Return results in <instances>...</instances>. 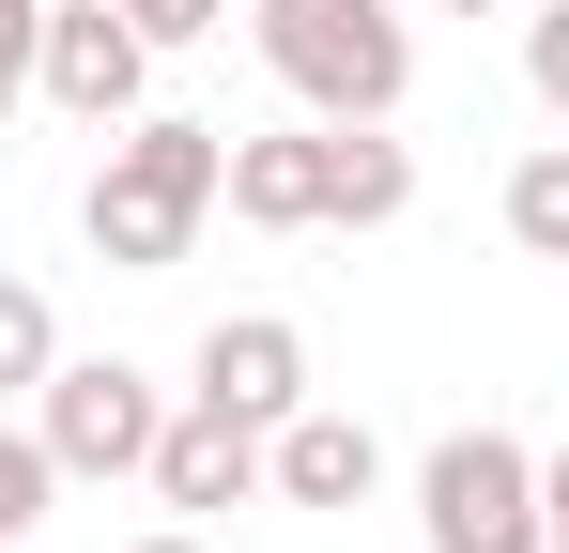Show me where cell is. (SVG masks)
Instances as JSON below:
<instances>
[{
  "label": "cell",
  "instance_id": "9",
  "mask_svg": "<svg viewBox=\"0 0 569 553\" xmlns=\"http://www.w3.org/2000/svg\"><path fill=\"white\" fill-rule=\"evenodd\" d=\"M231 215H247V231H323V123L231 139Z\"/></svg>",
  "mask_w": 569,
  "mask_h": 553
},
{
  "label": "cell",
  "instance_id": "4",
  "mask_svg": "<svg viewBox=\"0 0 569 553\" xmlns=\"http://www.w3.org/2000/svg\"><path fill=\"white\" fill-rule=\"evenodd\" d=\"M31 431L62 476H154V431H170V384L139 354H62L31 384Z\"/></svg>",
  "mask_w": 569,
  "mask_h": 553
},
{
  "label": "cell",
  "instance_id": "2",
  "mask_svg": "<svg viewBox=\"0 0 569 553\" xmlns=\"http://www.w3.org/2000/svg\"><path fill=\"white\" fill-rule=\"evenodd\" d=\"M247 47L308 123H400V92H416V16L400 0H247Z\"/></svg>",
  "mask_w": 569,
  "mask_h": 553
},
{
  "label": "cell",
  "instance_id": "1",
  "mask_svg": "<svg viewBox=\"0 0 569 553\" xmlns=\"http://www.w3.org/2000/svg\"><path fill=\"white\" fill-rule=\"evenodd\" d=\"M231 200V123H186V108H139L123 139L78 184V231H93L108 276H170L200 247V215Z\"/></svg>",
  "mask_w": 569,
  "mask_h": 553
},
{
  "label": "cell",
  "instance_id": "12",
  "mask_svg": "<svg viewBox=\"0 0 569 553\" xmlns=\"http://www.w3.org/2000/svg\"><path fill=\"white\" fill-rule=\"evenodd\" d=\"M47 369H62V308H47L31 276H0V400H31Z\"/></svg>",
  "mask_w": 569,
  "mask_h": 553
},
{
  "label": "cell",
  "instance_id": "15",
  "mask_svg": "<svg viewBox=\"0 0 569 553\" xmlns=\"http://www.w3.org/2000/svg\"><path fill=\"white\" fill-rule=\"evenodd\" d=\"M523 78H539V108L569 123V0H555V16H523Z\"/></svg>",
  "mask_w": 569,
  "mask_h": 553
},
{
  "label": "cell",
  "instance_id": "18",
  "mask_svg": "<svg viewBox=\"0 0 569 553\" xmlns=\"http://www.w3.org/2000/svg\"><path fill=\"white\" fill-rule=\"evenodd\" d=\"M139 553H200V539H186V523H170V539H139Z\"/></svg>",
  "mask_w": 569,
  "mask_h": 553
},
{
  "label": "cell",
  "instance_id": "10",
  "mask_svg": "<svg viewBox=\"0 0 569 553\" xmlns=\"http://www.w3.org/2000/svg\"><path fill=\"white\" fill-rule=\"evenodd\" d=\"M385 215H416V139L323 123V231H385Z\"/></svg>",
  "mask_w": 569,
  "mask_h": 553
},
{
  "label": "cell",
  "instance_id": "11",
  "mask_svg": "<svg viewBox=\"0 0 569 553\" xmlns=\"http://www.w3.org/2000/svg\"><path fill=\"white\" fill-rule=\"evenodd\" d=\"M508 247H523V262H569V139H539V154L508 170Z\"/></svg>",
  "mask_w": 569,
  "mask_h": 553
},
{
  "label": "cell",
  "instance_id": "5",
  "mask_svg": "<svg viewBox=\"0 0 569 553\" xmlns=\"http://www.w3.org/2000/svg\"><path fill=\"white\" fill-rule=\"evenodd\" d=\"M154 31L123 16V0H47V62H31V92L62 108V123H93V139H123L139 123V92H154Z\"/></svg>",
  "mask_w": 569,
  "mask_h": 553
},
{
  "label": "cell",
  "instance_id": "17",
  "mask_svg": "<svg viewBox=\"0 0 569 553\" xmlns=\"http://www.w3.org/2000/svg\"><path fill=\"white\" fill-rule=\"evenodd\" d=\"M539 553H569V446H539Z\"/></svg>",
  "mask_w": 569,
  "mask_h": 553
},
{
  "label": "cell",
  "instance_id": "3",
  "mask_svg": "<svg viewBox=\"0 0 569 553\" xmlns=\"http://www.w3.org/2000/svg\"><path fill=\"white\" fill-rule=\"evenodd\" d=\"M416 539L431 553H539V446H523V431H431V461H416Z\"/></svg>",
  "mask_w": 569,
  "mask_h": 553
},
{
  "label": "cell",
  "instance_id": "7",
  "mask_svg": "<svg viewBox=\"0 0 569 553\" xmlns=\"http://www.w3.org/2000/svg\"><path fill=\"white\" fill-rule=\"evenodd\" d=\"M154 492H170V507H247V492H278V431L231 415V400H170V431H154Z\"/></svg>",
  "mask_w": 569,
  "mask_h": 553
},
{
  "label": "cell",
  "instance_id": "16",
  "mask_svg": "<svg viewBox=\"0 0 569 553\" xmlns=\"http://www.w3.org/2000/svg\"><path fill=\"white\" fill-rule=\"evenodd\" d=\"M123 16H139L154 47H200V31H231V0H123Z\"/></svg>",
  "mask_w": 569,
  "mask_h": 553
},
{
  "label": "cell",
  "instance_id": "19",
  "mask_svg": "<svg viewBox=\"0 0 569 553\" xmlns=\"http://www.w3.org/2000/svg\"><path fill=\"white\" fill-rule=\"evenodd\" d=\"M431 16H492V0H431Z\"/></svg>",
  "mask_w": 569,
  "mask_h": 553
},
{
  "label": "cell",
  "instance_id": "14",
  "mask_svg": "<svg viewBox=\"0 0 569 553\" xmlns=\"http://www.w3.org/2000/svg\"><path fill=\"white\" fill-rule=\"evenodd\" d=\"M31 62H47V0H0V123H16V92H31Z\"/></svg>",
  "mask_w": 569,
  "mask_h": 553
},
{
  "label": "cell",
  "instance_id": "6",
  "mask_svg": "<svg viewBox=\"0 0 569 553\" xmlns=\"http://www.w3.org/2000/svg\"><path fill=\"white\" fill-rule=\"evenodd\" d=\"M186 400H231V415H308V323L292 308H231V323H200L186 354Z\"/></svg>",
  "mask_w": 569,
  "mask_h": 553
},
{
  "label": "cell",
  "instance_id": "13",
  "mask_svg": "<svg viewBox=\"0 0 569 553\" xmlns=\"http://www.w3.org/2000/svg\"><path fill=\"white\" fill-rule=\"evenodd\" d=\"M47 507H62V461H47V431H0V553L31 539Z\"/></svg>",
  "mask_w": 569,
  "mask_h": 553
},
{
  "label": "cell",
  "instance_id": "8",
  "mask_svg": "<svg viewBox=\"0 0 569 553\" xmlns=\"http://www.w3.org/2000/svg\"><path fill=\"white\" fill-rule=\"evenodd\" d=\"M370 492H385V431L370 415H339V400L278 415V507H370Z\"/></svg>",
  "mask_w": 569,
  "mask_h": 553
}]
</instances>
